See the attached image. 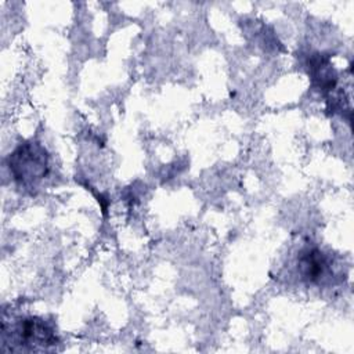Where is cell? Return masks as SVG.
I'll return each mask as SVG.
<instances>
[{"label":"cell","instance_id":"1","mask_svg":"<svg viewBox=\"0 0 354 354\" xmlns=\"http://www.w3.org/2000/svg\"><path fill=\"white\" fill-rule=\"evenodd\" d=\"M7 167L19 187L32 191L48 173V153L40 142L24 141L8 155Z\"/></svg>","mask_w":354,"mask_h":354},{"label":"cell","instance_id":"2","mask_svg":"<svg viewBox=\"0 0 354 354\" xmlns=\"http://www.w3.org/2000/svg\"><path fill=\"white\" fill-rule=\"evenodd\" d=\"M11 343L15 346L11 350H46L57 344L58 336L53 324L43 317L19 318L11 328Z\"/></svg>","mask_w":354,"mask_h":354},{"label":"cell","instance_id":"3","mask_svg":"<svg viewBox=\"0 0 354 354\" xmlns=\"http://www.w3.org/2000/svg\"><path fill=\"white\" fill-rule=\"evenodd\" d=\"M297 272L308 285H325L333 275L330 257L317 246H304L297 254Z\"/></svg>","mask_w":354,"mask_h":354},{"label":"cell","instance_id":"4","mask_svg":"<svg viewBox=\"0 0 354 354\" xmlns=\"http://www.w3.org/2000/svg\"><path fill=\"white\" fill-rule=\"evenodd\" d=\"M311 84L322 94L332 93L337 86V73L330 64V57L322 53H314L307 61Z\"/></svg>","mask_w":354,"mask_h":354}]
</instances>
